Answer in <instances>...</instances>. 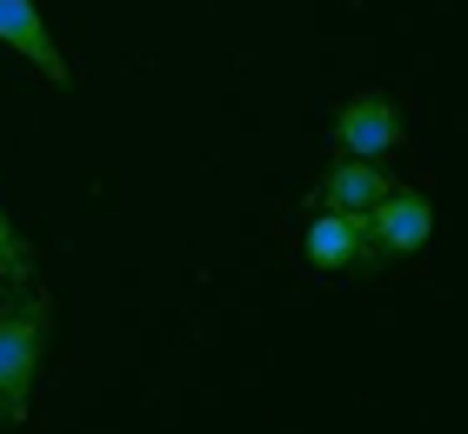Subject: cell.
<instances>
[{
	"mask_svg": "<svg viewBox=\"0 0 468 434\" xmlns=\"http://www.w3.org/2000/svg\"><path fill=\"white\" fill-rule=\"evenodd\" d=\"M48 341H54V294H20L0 308V421L20 428L34 415V387L48 367Z\"/></svg>",
	"mask_w": 468,
	"mask_h": 434,
	"instance_id": "cell-1",
	"label": "cell"
},
{
	"mask_svg": "<svg viewBox=\"0 0 468 434\" xmlns=\"http://www.w3.org/2000/svg\"><path fill=\"white\" fill-rule=\"evenodd\" d=\"M335 154H348V161H381V154H395L401 147V101L395 94H348L342 107H335Z\"/></svg>",
	"mask_w": 468,
	"mask_h": 434,
	"instance_id": "cell-2",
	"label": "cell"
},
{
	"mask_svg": "<svg viewBox=\"0 0 468 434\" xmlns=\"http://www.w3.org/2000/svg\"><path fill=\"white\" fill-rule=\"evenodd\" d=\"M361 221H368L375 260H409V254L429 248V234H435V201L421 187H395V194H381Z\"/></svg>",
	"mask_w": 468,
	"mask_h": 434,
	"instance_id": "cell-3",
	"label": "cell"
},
{
	"mask_svg": "<svg viewBox=\"0 0 468 434\" xmlns=\"http://www.w3.org/2000/svg\"><path fill=\"white\" fill-rule=\"evenodd\" d=\"M302 254L322 274H375L381 268L368 248V221L361 214H328V207H314V221L302 228Z\"/></svg>",
	"mask_w": 468,
	"mask_h": 434,
	"instance_id": "cell-4",
	"label": "cell"
},
{
	"mask_svg": "<svg viewBox=\"0 0 468 434\" xmlns=\"http://www.w3.org/2000/svg\"><path fill=\"white\" fill-rule=\"evenodd\" d=\"M0 48H14L48 87H74V60L60 54L48 14H40V0H0Z\"/></svg>",
	"mask_w": 468,
	"mask_h": 434,
	"instance_id": "cell-5",
	"label": "cell"
},
{
	"mask_svg": "<svg viewBox=\"0 0 468 434\" xmlns=\"http://www.w3.org/2000/svg\"><path fill=\"white\" fill-rule=\"evenodd\" d=\"M381 194H395V174L381 167V161H348V154H335V167L314 181V207H328V214H368Z\"/></svg>",
	"mask_w": 468,
	"mask_h": 434,
	"instance_id": "cell-6",
	"label": "cell"
},
{
	"mask_svg": "<svg viewBox=\"0 0 468 434\" xmlns=\"http://www.w3.org/2000/svg\"><path fill=\"white\" fill-rule=\"evenodd\" d=\"M27 281H34V248L14 228V214L0 207V288H27Z\"/></svg>",
	"mask_w": 468,
	"mask_h": 434,
	"instance_id": "cell-7",
	"label": "cell"
}]
</instances>
